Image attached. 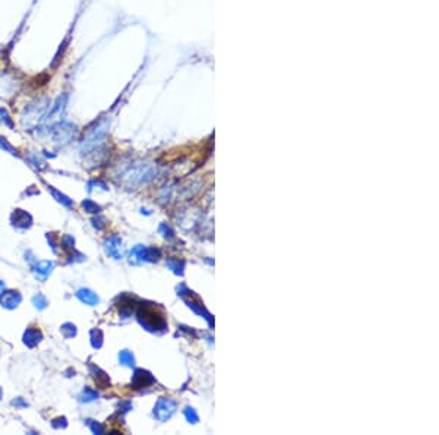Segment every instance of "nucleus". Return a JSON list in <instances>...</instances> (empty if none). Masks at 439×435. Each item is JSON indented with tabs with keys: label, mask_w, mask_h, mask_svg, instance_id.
<instances>
[{
	"label": "nucleus",
	"mask_w": 439,
	"mask_h": 435,
	"mask_svg": "<svg viewBox=\"0 0 439 435\" xmlns=\"http://www.w3.org/2000/svg\"><path fill=\"white\" fill-rule=\"evenodd\" d=\"M35 129L44 130L52 138L53 142L59 147H64V145L71 144L73 139L78 138V134H79L78 125H75L73 122H69L66 119H59V120L52 122V123H42Z\"/></svg>",
	"instance_id": "1"
},
{
	"label": "nucleus",
	"mask_w": 439,
	"mask_h": 435,
	"mask_svg": "<svg viewBox=\"0 0 439 435\" xmlns=\"http://www.w3.org/2000/svg\"><path fill=\"white\" fill-rule=\"evenodd\" d=\"M50 104L52 101L47 96L37 97L31 103L25 104L21 113V123L25 130H34L35 127L44 123Z\"/></svg>",
	"instance_id": "2"
},
{
	"label": "nucleus",
	"mask_w": 439,
	"mask_h": 435,
	"mask_svg": "<svg viewBox=\"0 0 439 435\" xmlns=\"http://www.w3.org/2000/svg\"><path fill=\"white\" fill-rule=\"evenodd\" d=\"M138 321L146 331H151V333L167 331V321L164 318V315L157 311L156 307L141 305V308L138 311Z\"/></svg>",
	"instance_id": "3"
},
{
	"label": "nucleus",
	"mask_w": 439,
	"mask_h": 435,
	"mask_svg": "<svg viewBox=\"0 0 439 435\" xmlns=\"http://www.w3.org/2000/svg\"><path fill=\"white\" fill-rule=\"evenodd\" d=\"M69 100H71V94L69 91H63L59 96L54 98L50 107H49V112L46 115V120L44 123H52V122H56L59 119H63L64 116V112L68 108V104H69Z\"/></svg>",
	"instance_id": "4"
},
{
	"label": "nucleus",
	"mask_w": 439,
	"mask_h": 435,
	"mask_svg": "<svg viewBox=\"0 0 439 435\" xmlns=\"http://www.w3.org/2000/svg\"><path fill=\"white\" fill-rule=\"evenodd\" d=\"M161 256V251L156 246H144L136 245L130 251V264H141V263H156Z\"/></svg>",
	"instance_id": "5"
},
{
	"label": "nucleus",
	"mask_w": 439,
	"mask_h": 435,
	"mask_svg": "<svg viewBox=\"0 0 439 435\" xmlns=\"http://www.w3.org/2000/svg\"><path fill=\"white\" fill-rule=\"evenodd\" d=\"M178 409V403L170 397H160L154 406V418L160 422L168 421Z\"/></svg>",
	"instance_id": "6"
},
{
	"label": "nucleus",
	"mask_w": 439,
	"mask_h": 435,
	"mask_svg": "<svg viewBox=\"0 0 439 435\" xmlns=\"http://www.w3.org/2000/svg\"><path fill=\"white\" fill-rule=\"evenodd\" d=\"M154 382H156V378L149 372L144 371V369H136L132 378V387L139 390V388H146L152 385Z\"/></svg>",
	"instance_id": "7"
},
{
	"label": "nucleus",
	"mask_w": 439,
	"mask_h": 435,
	"mask_svg": "<svg viewBox=\"0 0 439 435\" xmlns=\"http://www.w3.org/2000/svg\"><path fill=\"white\" fill-rule=\"evenodd\" d=\"M105 251L115 259L123 258V242L119 236H112L105 241Z\"/></svg>",
	"instance_id": "8"
},
{
	"label": "nucleus",
	"mask_w": 439,
	"mask_h": 435,
	"mask_svg": "<svg viewBox=\"0 0 439 435\" xmlns=\"http://www.w3.org/2000/svg\"><path fill=\"white\" fill-rule=\"evenodd\" d=\"M21 302H22V296L18 290H8V292H3V293H2V296H0V303H2V307H3V308H6V309L18 308Z\"/></svg>",
	"instance_id": "9"
},
{
	"label": "nucleus",
	"mask_w": 439,
	"mask_h": 435,
	"mask_svg": "<svg viewBox=\"0 0 439 435\" xmlns=\"http://www.w3.org/2000/svg\"><path fill=\"white\" fill-rule=\"evenodd\" d=\"M53 268H54V261H38L32 266V273L37 280L46 281L47 277L52 274Z\"/></svg>",
	"instance_id": "10"
},
{
	"label": "nucleus",
	"mask_w": 439,
	"mask_h": 435,
	"mask_svg": "<svg viewBox=\"0 0 439 435\" xmlns=\"http://www.w3.org/2000/svg\"><path fill=\"white\" fill-rule=\"evenodd\" d=\"M12 224L16 227V229H28L32 224V217L31 214H28L24 210H15V212L12 214Z\"/></svg>",
	"instance_id": "11"
},
{
	"label": "nucleus",
	"mask_w": 439,
	"mask_h": 435,
	"mask_svg": "<svg viewBox=\"0 0 439 435\" xmlns=\"http://www.w3.org/2000/svg\"><path fill=\"white\" fill-rule=\"evenodd\" d=\"M42 340L41 330L37 327H28L27 331L24 333V344L28 347H35Z\"/></svg>",
	"instance_id": "12"
},
{
	"label": "nucleus",
	"mask_w": 439,
	"mask_h": 435,
	"mask_svg": "<svg viewBox=\"0 0 439 435\" xmlns=\"http://www.w3.org/2000/svg\"><path fill=\"white\" fill-rule=\"evenodd\" d=\"M76 297H78L82 303L88 305V307H95V305H98V302H100L98 295H97L95 292H93L91 289H86V287L79 289V290L76 292Z\"/></svg>",
	"instance_id": "13"
},
{
	"label": "nucleus",
	"mask_w": 439,
	"mask_h": 435,
	"mask_svg": "<svg viewBox=\"0 0 439 435\" xmlns=\"http://www.w3.org/2000/svg\"><path fill=\"white\" fill-rule=\"evenodd\" d=\"M98 396H100L98 391H95V390L90 388V387H85L84 390L81 391V394L78 396V399H79L81 403H91V402H94V400L98 399Z\"/></svg>",
	"instance_id": "14"
},
{
	"label": "nucleus",
	"mask_w": 439,
	"mask_h": 435,
	"mask_svg": "<svg viewBox=\"0 0 439 435\" xmlns=\"http://www.w3.org/2000/svg\"><path fill=\"white\" fill-rule=\"evenodd\" d=\"M0 125L9 127V129H15V123H13V117L9 115L6 107H0Z\"/></svg>",
	"instance_id": "15"
},
{
	"label": "nucleus",
	"mask_w": 439,
	"mask_h": 435,
	"mask_svg": "<svg viewBox=\"0 0 439 435\" xmlns=\"http://www.w3.org/2000/svg\"><path fill=\"white\" fill-rule=\"evenodd\" d=\"M167 267L176 274H183V268H185V261L182 259H178V258H168L167 259Z\"/></svg>",
	"instance_id": "16"
},
{
	"label": "nucleus",
	"mask_w": 439,
	"mask_h": 435,
	"mask_svg": "<svg viewBox=\"0 0 439 435\" xmlns=\"http://www.w3.org/2000/svg\"><path fill=\"white\" fill-rule=\"evenodd\" d=\"M90 337H91V346H93L94 349H100V347L103 346V331H101V330H91Z\"/></svg>",
	"instance_id": "17"
},
{
	"label": "nucleus",
	"mask_w": 439,
	"mask_h": 435,
	"mask_svg": "<svg viewBox=\"0 0 439 435\" xmlns=\"http://www.w3.org/2000/svg\"><path fill=\"white\" fill-rule=\"evenodd\" d=\"M60 333H62L64 339H72V337L76 336L78 330H76V325L72 324V322H64L62 327H60Z\"/></svg>",
	"instance_id": "18"
},
{
	"label": "nucleus",
	"mask_w": 439,
	"mask_h": 435,
	"mask_svg": "<svg viewBox=\"0 0 439 435\" xmlns=\"http://www.w3.org/2000/svg\"><path fill=\"white\" fill-rule=\"evenodd\" d=\"M119 362L125 366H134L135 365V358L132 355V352L122 351L119 353Z\"/></svg>",
	"instance_id": "19"
},
{
	"label": "nucleus",
	"mask_w": 439,
	"mask_h": 435,
	"mask_svg": "<svg viewBox=\"0 0 439 435\" xmlns=\"http://www.w3.org/2000/svg\"><path fill=\"white\" fill-rule=\"evenodd\" d=\"M49 192H50L53 197H54V198H56L57 201L60 202V204H63L64 207H71V205H72V204H73L72 200H69V198H68L66 195H63V193H60V192H59V191H56V189H54L53 186H49Z\"/></svg>",
	"instance_id": "20"
},
{
	"label": "nucleus",
	"mask_w": 439,
	"mask_h": 435,
	"mask_svg": "<svg viewBox=\"0 0 439 435\" xmlns=\"http://www.w3.org/2000/svg\"><path fill=\"white\" fill-rule=\"evenodd\" d=\"M32 305L35 307L37 309H46L47 308V305H49V300H47V297L44 296L42 293H37L35 296H32Z\"/></svg>",
	"instance_id": "21"
},
{
	"label": "nucleus",
	"mask_w": 439,
	"mask_h": 435,
	"mask_svg": "<svg viewBox=\"0 0 439 435\" xmlns=\"http://www.w3.org/2000/svg\"><path fill=\"white\" fill-rule=\"evenodd\" d=\"M82 208H84L86 212H90V214H98V212L101 211L100 205H97L93 200H85V201H82Z\"/></svg>",
	"instance_id": "22"
},
{
	"label": "nucleus",
	"mask_w": 439,
	"mask_h": 435,
	"mask_svg": "<svg viewBox=\"0 0 439 435\" xmlns=\"http://www.w3.org/2000/svg\"><path fill=\"white\" fill-rule=\"evenodd\" d=\"M183 414H185V416H186V419H188V422H190V424H196L199 421V416L198 414L195 412V409L193 407H186L185 410H183Z\"/></svg>",
	"instance_id": "23"
},
{
	"label": "nucleus",
	"mask_w": 439,
	"mask_h": 435,
	"mask_svg": "<svg viewBox=\"0 0 439 435\" xmlns=\"http://www.w3.org/2000/svg\"><path fill=\"white\" fill-rule=\"evenodd\" d=\"M0 148L5 149L6 153H9V154H12V156H18V153H16V149L12 147L11 144L6 141V138H3L2 135H0Z\"/></svg>",
	"instance_id": "24"
},
{
	"label": "nucleus",
	"mask_w": 439,
	"mask_h": 435,
	"mask_svg": "<svg viewBox=\"0 0 439 435\" xmlns=\"http://www.w3.org/2000/svg\"><path fill=\"white\" fill-rule=\"evenodd\" d=\"M52 426L54 429H62V428H66V426H68V421H66L64 416H60V418H57V419L53 421Z\"/></svg>",
	"instance_id": "25"
},
{
	"label": "nucleus",
	"mask_w": 439,
	"mask_h": 435,
	"mask_svg": "<svg viewBox=\"0 0 439 435\" xmlns=\"http://www.w3.org/2000/svg\"><path fill=\"white\" fill-rule=\"evenodd\" d=\"M88 426L91 428V431H93L94 434H103V432H104L103 426L100 424H97V422H94V421H88Z\"/></svg>",
	"instance_id": "26"
},
{
	"label": "nucleus",
	"mask_w": 439,
	"mask_h": 435,
	"mask_svg": "<svg viewBox=\"0 0 439 435\" xmlns=\"http://www.w3.org/2000/svg\"><path fill=\"white\" fill-rule=\"evenodd\" d=\"M12 404H13V406H16V407H28V403H25V402L22 400L21 397L15 399V400L12 402Z\"/></svg>",
	"instance_id": "27"
},
{
	"label": "nucleus",
	"mask_w": 439,
	"mask_h": 435,
	"mask_svg": "<svg viewBox=\"0 0 439 435\" xmlns=\"http://www.w3.org/2000/svg\"><path fill=\"white\" fill-rule=\"evenodd\" d=\"M5 289H6V286H5V283H3V281L0 280V296H2V293L5 292Z\"/></svg>",
	"instance_id": "28"
},
{
	"label": "nucleus",
	"mask_w": 439,
	"mask_h": 435,
	"mask_svg": "<svg viewBox=\"0 0 439 435\" xmlns=\"http://www.w3.org/2000/svg\"><path fill=\"white\" fill-rule=\"evenodd\" d=\"M2 396H3V391H2V388H0V399H2Z\"/></svg>",
	"instance_id": "29"
}]
</instances>
